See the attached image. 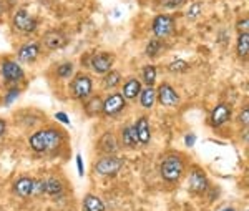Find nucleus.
I'll return each instance as SVG.
<instances>
[{
	"instance_id": "nucleus-9",
	"label": "nucleus",
	"mask_w": 249,
	"mask_h": 211,
	"mask_svg": "<svg viewBox=\"0 0 249 211\" xmlns=\"http://www.w3.org/2000/svg\"><path fill=\"white\" fill-rule=\"evenodd\" d=\"M115 62V57L108 52H100V54H93L90 57V68L98 75H105L107 72L111 70Z\"/></svg>"
},
{
	"instance_id": "nucleus-1",
	"label": "nucleus",
	"mask_w": 249,
	"mask_h": 211,
	"mask_svg": "<svg viewBox=\"0 0 249 211\" xmlns=\"http://www.w3.org/2000/svg\"><path fill=\"white\" fill-rule=\"evenodd\" d=\"M63 141L62 132L55 128H43L35 132L34 135L29 138V145L34 152L37 153H52L60 148Z\"/></svg>"
},
{
	"instance_id": "nucleus-3",
	"label": "nucleus",
	"mask_w": 249,
	"mask_h": 211,
	"mask_svg": "<svg viewBox=\"0 0 249 211\" xmlns=\"http://www.w3.org/2000/svg\"><path fill=\"white\" fill-rule=\"evenodd\" d=\"M38 27V20L25 9H18L12 15V28H14L17 34L22 35H30L37 30Z\"/></svg>"
},
{
	"instance_id": "nucleus-25",
	"label": "nucleus",
	"mask_w": 249,
	"mask_h": 211,
	"mask_svg": "<svg viewBox=\"0 0 249 211\" xmlns=\"http://www.w3.org/2000/svg\"><path fill=\"white\" fill-rule=\"evenodd\" d=\"M188 70H190V63L181 58L173 60L171 63H168V72H171V74H184Z\"/></svg>"
},
{
	"instance_id": "nucleus-31",
	"label": "nucleus",
	"mask_w": 249,
	"mask_h": 211,
	"mask_svg": "<svg viewBox=\"0 0 249 211\" xmlns=\"http://www.w3.org/2000/svg\"><path fill=\"white\" fill-rule=\"evenodd\" d=\"M43 193H45V180L37 178L34 180V186H32V196H40Z\"/></svg>"
},
{
	"instance_id": "nucleus-12",
	"label": "nucleus",
	"mask_w": 249,
	"mask_h": 211,
	"mask_svg": "<svg viewBox=\"0 0 249 211\" xmlns=\"http://www.w3.org/2000/svg\"><path fill=\"white\" fill-rule=\"evenodd\" d=\"M43 45L50 50H62L68 45V37L67 34H63L62 30H48L43 35Z\"/></svg>"
},
{
	"instance_id": "nucleus-10",
	"label": "nucleus",
	"mask_w": 249,
	"mask_h": 211,
	"mask_svg": "<svg viewBox=\"0 0 249 211\" xmlns=\"http://www.w3.org/2000/svg\"><path fill=\"white\" fill-rule=\"evenodd\" d=\"M156 100H158L163 107L173 108L179 103V95L176 93V90L171 85L163 83V85H160V88L156 90Z\"/></svg>"
},
{
	"instance_id": "nucleus-23",
	"label": "nucleus",
	"mask_w": 249,
	"mask_h": 211,
	"mask_svg": "<svg viewBox=\"0 0 249 211\" xmlns=\"http://www.w3.org/2000/svg\"><path fill=\"white\" fill-rule=\"evenodd\" d=\"M120 83H122V74H120V72H116V70L107 72L105 78H103V87H105L107 90H113Z\"/></svg>"
},
{
	"instance_id": "nucleus-40",
	"label": "nucleus",
	"mask_w": 249,
	"mask_h": 211,
	"mask_svg": "<svg viewBox=\"0 0 249 211\" xmlns=\"http://www.w3.org/2000/svg\"><path fill=\"white\" fill-rule=\"evenodd\" d=\"M0 12H2V2H0Z\"/></svg>"
},
{
	"instance_id": "nucleus-15",
	"label": "nucleus",
	"mask_w": 249,
	"mask_h": 211,
	"mask_svg": "<svg viewBox=\"0 0 249 211\" xmlns=\"http://www.w3.org/2000/svg\"><path fill=\"white\" fill-rule=\"evenodd\" d=\"M135 130H136V135H138L140 145H148V143H150L151 128H150V121H148L146 116H140L138 121L135 123Z\"/></svg>"
},
{
	"instance_id": "nucleus-30",
	"label": "nucleus",
	"mask_w": 249,
	"mask_h": 211,
	"mask_svg": "<svg viewBox=\"0 0 249 211\" xmlns=\"http://www.w3.org/2000/svg\"><path fill=\"white\" fill-rule=\"evenodd\" d=\"M57 75L60 78H70V77L73 75V63H70V62L62 63L57 68Z\"/></svg>"
},
{
	"instance_id": "nucleus-7",
	"label": "nucleus",
	"mask_w": 249,
	"mask_h": 211,
	"mask_svg": "<svg viewBox=\"0 0 249 211\" xmlns=\"http://www.w3.org/2000/svg\"><path fill=\"white\" fill-rule=\"evenodd\" d=\"M151 30H153L156 38H160V40L168 38L173 32H175V20L166 14L156 15L153 23H151Z\"/></svg>"
},
{
	"instance_id": "nucleus-22",
	"label": "nucleus",
	"mask_w": 249,
	"mask_h": 211,
	"mask_svg": "<svg viewBox=\"0 0 249 211\" xmlns=\"http://www.w3.org/2000/svg\"><path fill=\"white\" fill-rule=\"evenodd\" d=\"M45 193L48 194V196L55 198V196H60V194L63 193V185L62 181L57 180V178H48V180H45Z\"/></svg>"
},
{
	"instance_id": "nucleus-4",
	"label": "nucleus",
	"mask_w": 249,
	"mask_h": 211,
	"mask_svg": "<svg viewBox=\"0 0 249 211\" xmlns=\"http://www.w3.org/2000/svg\"><path fill=\"white\" fill-rule=\"evenodd\" d=\"M0 74L3 77V82L10 87H17V83L23 82L25 78V72L20 65L12 58H5L2 60V65H0Z\"/></svg>"
},
{
	"instance_id": "nucleus-36",
	"label": "nucleus",
	"mask_w": 249,
	"mask_h": 211,
	"mask_svg": "<svg viewBox=\"0 0 249 211\" xmlns=\"http://www.w3.org/2000/svg\"><path fill=\"white\" fill-rule=\"evenodd\" d=\"M55 118L60 120L62 123H65V125H70V120H68L67 113H63V112H57V113H55Z\"/></svg>"
},
{
	"instance_id": "nucleus-6",
	"label": "nucleus",
	"mask_w": 249,
	"mask_h": 211,
	"mask_svg": "<svg viewBox=\"0 0 249 211\" xmlns=\"http://www.w3.org/2000/svg\"><path fill=\"white\" fill-rule=\"evenodd\" d=\"M91 90H93V82H91L90 77L85 74L77 75L70 85L71 96L77 100H87L88 96L91 95Z\"/></svg>"
},
{
	"instance_id": "nucleus-14",
	"label": "nucleus",
	"mask_w": 249,
	"mask_h": 211,
	"mask_svg": "<svg viewBox=\"0 0 249 211\" xmlns=\"http://www.w3.org/2000/svg\"><path fill=\"white\" fill-rule=\"evenodd\" d=\"M231 120V105L228 103H219L214 110L211 112V116H210V121L214 128H219L223 127L224 123Z\"/></svg>"
},
{
	"instance_id": "nucleus-13",
	"label": "nucleus",
	"mask_w": 249,
	"mask_h": 211,
	"mask_svg": "<svg viewBox=\"0 0 249 211\" xmlns=\"http://www.w3.org/2000/svg\"><path fill=\"white\" fill-rule=\"evenodd\" d=\"M40 55V43L38 42H27L17 50V58L22 63H34Z\"/></svg>"
},
{
	"instance_id": "nucleus-38",
	"label": "nucleus",
	"mask_w": 249,
	"mask_h": 211,
	"mask_svg": "<svg viewBox=\"0 0 249 211\" xmlns=\"http://www.w3.org/2000/svg\"><path fill=\"white\" fill-rule=\"evenodd\" d=\"M195 141H196L195 135H186V136H184V143H186L188 147H193V145H195Z\"/></svg>"
},
{
	"instance_id": "nucleus-24",
	"label": "nucleus",
	"mask_w": 249,
	"mask_h": 211,
	"mask_svg": "<svg viewBox=\"0 0 249 211\" xmlns=\"http://www.w3.org/2000/svg\"><path fill=\"white\" fill-rule=\"evenodd\" d=\"M236 52H238V55L241 58H248V55H249V34L248 32H241L239 34Z\"/></svg>"
},
{
	"instance_id": "nucleus-32",
	"label": "nucleus",
	"mask_w": 249,
	"mask_h": 211,
	"mask_svg": "<svg viewBox=\"0 0 249 211\" xmlns=\"http://www.w3.org/2000/svg\"><path fill=\"white\" fill-rule=\"evenodd\" d=\"M18 93H20V90H18L17 87H14V88H12V90L9 92V95L5 96V105H10L12 101H14V100L18 96Z\"/></svg>"
},
{
	"instance_id": "nucleus-26",
	"label": "nucleus",
	"mask_w": 249,
	"mask_h": 211,
	"mask_svg": "<svg viewBox=\"0 0 249 211\" xmlns=\"http://www.w3.org/2000/svg\"><path fill=\"white\" fill-rule=\"evenodd\" d=\"M143 82L148 85V87H153L155 82H156V67L155 65H146L143 68Z\"/></svg>"
},
{
	"instance_id": "nucleus-37",
	"label": "nucleus",
	"mask_w": 249,
	"mask_h": 211,
	"mask_svg": "<svg viewBox=\"0 0 249 211\" xmlns=\"http://www.w3.org/2000/svg\"><path fill=\"white\" fill-rule=\"evenodd\" d=\"M75 160H77V168H78V174H80V176H83V174H85V168H83L82 155H77V158H75Z\"/></svg>"
},
{
	"instance_id": "nucleus-8",
	"label": "nucleus",
	"mask_w": 249,
	"mask_h": 211,
	"mask_svg": "<svg viewBox=\"0 0 249 211\" xmlns=\"http://www.w3.org/2000/svg\"><path fill=\"white\" fill-rule=\"evenodd\" d=\"M124 107H126V100L122 93H110L102 103V113L107 116H115L123 112Z\"/></svg>"
},
{
	"instance_id": "nucleus-33",
	"label": "nucleus",
	"mask_w": 249,
	"mask_h": 211,
	"mask_svg": "<svg viewBox=\"0 0 249 211\" xmlns=\"http://www.w3.org/2000/svg\"><path fill=\"white\" fill-rule=\"evenodd\" d=\"M239 123H241V125H244V127H248V123H249V108H244V110L241 112V115H239Z\"/></svg>"
},
{
	"instance_id": "nucleus-19",
	"label": "nucleus",
	"mask_w": 249,
	"mask_h": 211,
	"mask_svg": "<svg viewBox=\"0 0 249 211\" xmlns=\"http://www.w3.org/2000/svg\"><path fill=\"white\" fill-rule=\"evenodd\" d=\"M122 143L124 145V147H128V148H136L140 145L138 135H136V130H135V125H128V127L123 128V132H122Z\"/></svg>"
},
{
	"instance_id": "nucleus-28",
	"label": "nucleus",
	"mask_w": 249,
	"mask_h": 211,
	"mask_svg": "<svg viewBox=\"0 0 249 211\" xmlns=\"http://www.w3.org/2000/svg\"><path fill=\"white\" fill-rule=\"evenodd\" d=\"M102 103L103 101L98 98V96H95V98H91L88 103L85 105V110L88 115H98V113H102Z\"/></svg>"
},
{
	"instance_id": "nucleus-5",
	"label": "nucleus",
	"mask_w": 249,
	"mask_h": 211,
	"mask_svg": "<svg viewBox=\"0 0 249 211\" xmlns=\"http://www.w3.org/2000/svg\"><path fill=\"white\" fill-rule=\"evenodd\" d=\"M123 168V160L115 155H107L95 163V173L100 176H115Z\"/></svg>"
},
{
	"instance_id": "nucleus-41",
	"label": "nucleus",
	"mask_w": 249,
	"mask_h": 211,
	"mask_svg": "<svg viewBox=\"0 0 249 211\" xmlns=\"http://www.w3.org/2000/svg\"><path fill=\"white\" fill-rule=\"evenodd\" d=\"M224 211H234V210H230V208H228V210H224Z\"/></svg>"
},
{
	"instance_id": "nucleus-39",
	"label": "nucleus",
	"mask_w": 249,
	"mask_h": 211,
	"mask_svg": "<svg viewBox=\"0 0 249 211\" xmlns=\"http://www.w3.org/2000/svg\"><path fill=\"white\" fill-rule=\"evenodd\" d=\"M5 132H7V123L2 118H0V140H2L3 135H5Z\"/></svg>"
},
{
	"instance_id": "nucleus-17",
	"label": "nucleus",
	"mask_w": 249,
	"mask_h": 211,
	"mask_svg": "<svg viewBox=\"0 0 249 211\" xmlns=\"http://www.w3.org/2000/svg\"><path fill=\"white\" fill-rule=\"evenodd\" d=\"M32 186H34V178L22 176L14 183V193L20 198L32 196Z\"/></svg>"
},
{
	"instance_id": "nucleus-2",
	"label": "nucleus",
	"mask_w": 249,
	"mask_h": 211,
	"mask_svg": "<svg viewBox=\"0 0 249 211\" xmlns=\"http://www.w3.org/2000/svg\"><path fill=\"white\" fill-rule=\"evenodd\" d=\"M161 178L168 183H176L184 173V161L179 155H168L160 166Z\"/></svg>"
},
{
	"instance_id": "nucleus-11",
	"label": "nucleus",
	"mask_w": 249,
	"mask_h": 211,
	"mask_svg": "<svg viewBox=\"0 0 249 211\" xmlns=\"http://www.w3.org/2000/svg\"><path fill=\"white\" fill-rule=\"evenodd\" d=\"M210 186L206 173L201 168H193L190 173V192L195 194H203Z\"/></svg>"
},
{
	"instance_id": "nucleus-34",
	"label": "nucleus",
	"mask_w": 249,
	"mask_h": 211,
	"mask_svg": "<svg viewBox=\"0 0 249 211\" xmlns=\"http://www.w3.org/2000/svg\"><path fill=\"white\" fill-rule=\"evenodd\" d=\"M183 2L184 0H164V7L166 9H178Z\"/></svg>"
},
{
	"instance_id": "nucleus-27",
	"label": "nucleus",
	"mask_w": 249,
	"mask_h": 211,
	"mask_svg": "<svg viewBox=\"0 0 249 211\" xmlns=\"http://www.w3.org/2000/svg\"><path fill=\"white\" fill-rule=\"evenodd\" d=\"M161 48H163V42H161V40L156 38V37L151 38L150 43L146 45V55L153 58V57H156V55L160 54V52H161Z\"/></svg>"
},
{
	"instance_id": "nucleus-35",
	"label": "nucleus",
	"mask_w": 249,
	"mask_h": 211,
	"mask_svg": "<svg viewBox=\"0 0 249 211\" xmlns=\"http://www.w3.org/2000/svg\"><path fill=\"white\" fill-rule=\"evenodd\" d=\"M248 25H249L248 17H244L243 20H239V22H238V30H239V34H241V32H248Z\"/></svg>"
},
{
	"instance_id": "nucleus-20",
	"label": "nucleus",
	"mask_w": 249,
	"mask_h": 211,
	"mask_svg": "<svg viewBox=\"0 0 249 211\" xmlns=\"http://www.w3.org/2000/svg\"><path fill=\"white\" fill-rule=\"evenodd\" d=\"M140 103H142L143 108H153V105L156 103V90L153 87H146L142 92H140Z\"/></svg>"
},
{
	"instance_id": "nucleus-29",
	"label": "nucleus",
	"mask_w": 249,
	"mask_h": 211,
	"mask_svg": "<svg viewBox=\"0 0 249 211\" xmlns=\"http://www.w3.org/2000/svg\"><path fill=\"white\" fill-rule=\"evenodd\" d=\"M201 10H203L201 2H193L190 5V9L186 10V19L188 20H196L199 17V14H201Z\"/></svg>"
},
{
	"instance_id": "nucleus-18",
	"label": "nucleus",
	"mask_w": 249,
	"mask_h": 211,
	"mask_svg": "<svg viewBox=\"0 0 249 211\" xmlns=\"http://www.w3.org/2000/svg\"><path fill=\"white\" fill-rule=\"evenodd\" d=\"M140 92H142V83H140V80L130 78V80H126V83L123 85L122 95L124 96V100H135L136 96L140 95Z\"/></svg>"
},
{
	"instance_id": "nucleus-21",
	"label": "nucleus",
	"mask_w": 249,
	"mask_h": 211,
	"mask_svg": "<svg viewBox=\"0 0 249 211\" xmlns=\"http://www.w3.org/2000/svg\"><path fill=\"white\" fill-rule=\"evenodd\" d=\"M83 210L85 211H105V203L95 194H87L83 200Z\"/></svg>"
},
{
	"instance_id": "nucleus-16",
	"label": "nucleus",
	"mask_w": 249,
	"mask_h": 211,
	"mask_svg": "<svg viewBox=\"0 0 249 211\" xmlns=\"http://www.w3.org/2000/svg\"><path fill=\"white\" fill-rule=\"evenodd\" d=\"M98 150L102 153H107V155H115V153L118 152V141H116V138H115L113 133L108 132L102 138H100Z\"/></svg>"
}]
</instances>
